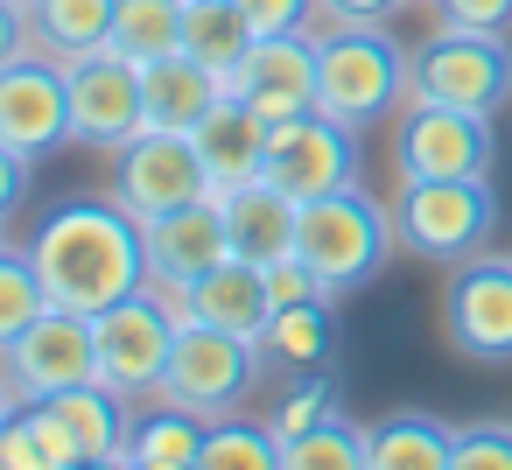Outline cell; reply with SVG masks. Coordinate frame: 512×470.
<instances>
[{
	"label": "cell",
	"instance_id": "19",
	"mask_svg": "<svg viewBox=\"0 0 512 470\" xmlns=\"http://www.w3.org/2000/svg\"><path fill=\"white\" fill-rule=\"evenodd\" d=\"M211 197L225 204V239H232V253H239V260L274 267V260H288V253H295L302 204H295V197H281L267 176H253V183H239V190H211Z\"/></svg>",
	"mask_w": 512,
	"mask_h": 470
},
{
	"label": "cell",
	"instance_id": "4",
	"mask_svg": "<svg viewBox=\"0 0 512 470\" xmlns=\"http://www.w3.org/2000/svg\"><path fill=\"white\" fill-rule=\"evenodd\" d=\"M407 99V50L386 29H316V106L344 127H372Z\"/></svg>",
	"mask_w": 512,
	"mask_h": 470
},
{
	"label": "cell",
	"instance_id": "43",
	"mask_svg": "<svg viewBox=\"0 0 512 470\" xmlns=\"http://www.w3.org/2000/svg\"><path fill=\"white\" fill-rule=\"evenodd\" d=\"M22 8H29V0H22Z\"/></svg>",
	"mask_w": 512,
	"mask_h": 470
},
{
	"label": "cell",
	"instance_id": "14",
	"mask_svg": "<svg viewBox=\"0 0 512 470\" xmlns=\"http://www.w3.org/2000/svg\"><path fill=\"white\" fill-rule=\"evenodd\" d=\"M0 141L22 148L29 162L71 141V85L57 57L29 50L15 64H0Z\"/></svg>",
	"mask_w": 512,
	"mask_h": 470
},
{
	"label": "cell",
	"instance_id": "22",
	"mask_svg": "<svg viewBox=\"0 0 512 470\" xmlns=\"http://www.w3.org/2000/svg\"><path fill=\"white\" fill-rule=\"evenodd\" d=\"M253 43H260V29L239 15V0H183V57H197L218 85H232V71L246 64Z\"/></svg>",
	"mask_w": 512,
	"mask_h": 470
},
{
	"label": "cell",
	"instance_id": "1",
	"mask_svg": "<svg viewBox=\"0 0 512 470\" xmlns=\"http://www.w3.org/2000/svg\"><path fill=\"white\" fill-rule=\"evenodd\" d=\"M29 260L43 274V295L57 309H78V316H99L113 302H127L134 288H148V246H141V218L113 197H78V204H57L36 239H29Z\"/></svg>",
	"mask_w": 512,
	"mask_h": 470
},
{
	"label": "cell",
	"instance_id": "11",
	"mask_svg": "<svg viewBox=\"0 0 512 470\" xmlns=\"http://www.w3.org/2000/svg\"><path fill=\"white\" fill-rule=\"evenodd\" d=\"M71 85V141L120 155L141 127H148V99H141V64L120 50H92L64 64Z\"/></svg>",
	"mask_w": 512,
	"mask_h": 470
},
{
	"label": "cell",
	"instance_id": "24",
	"mask_svg": "<svg viewBox=\"0 0 512 470\" xmlns=\"http://www.w3.org/2000/svg\"><path fill=\"white\" fill-rule=\"evenodd\" d=\"M113 8L120 0H29V43L57 64L92 57L113 36Z\"/></svg>",
	"mask_w": 512,
	"mask_h": 470
},
{
	"label": "cell",
	"instance_id": "36",
	"mask_svg": "<svg viewBox=\"0 0 512 470\" xmlns=\"http://www.w3.org/2000/svg\"><path fill=\"white\" fill-rule=\"evenodd\" d=\"M239 15L260 36H288V29H309L316 22V0H239Z\"/></svg>",
	"mask_w": 512,
	"mask_h": 470
},
{
	"label": "cell",
	"instance_id": "8",
	"mask_svg": "<svg viewBox=\"0 0 512 470\" xmlns=\"http://www.w3.org/2000/svg\"><path fill=\"white\" fill-rule=\"evenodd\" d=\"M281 197L309 204V197H330L344 183H358V127L330 120L323 106L295 113V120H274L267 127V169H260Z\"/></svg>",
	"mask_w": 512,
	"mask_h": 470
},
{
	"label": "cell",
	"instance_id": "34",
	"mask_svg": "<svg viewBox=\"0 0 512 470\" xmlns=\"http://www.w3.org/2000/svg\"><path fill=\"white\" fill-rule=\"evenodd\" d=\"M407 0H316V29H386Z\"/></svg>",
	"mask_w": 512,
	"mask_h": 470
},
{
	"label": "cell",
	"instance_id": "31",
	"mask_svg": "<svg viewBox=\"0 0 512 470\" xmlns=\"http://www.w3.org/2000/svg\"><path fill=\"white\" fill-rule=\"evenodd\" d=\"M449 470H512V421H463Z\"/></svg>",
	"mask_w": 512,
	"mask_h": 470
},
{
	"label": "cell",
	"instance_id": "3",
	"mask_svg": "<svg viewBox=\"0 0 512 470\" xmlns=\"http://www.w3.org/2000/svg\"><path fill=\"white\" fill-rule=\"evenodd\" d=\"M393 225H400V246L414 260L456 267V260H470V253L491 246V232H498V190H491V176H400Z\"/></svg>",
	"mask_w": 512,
	"mask_h": 470
},
{
	"label": "cell",
	"instance_id": "33",
	"mask_svg": "<svg viewBox=\"0 0 512 470\" xmlns=\"http://www.w3.org/2000/svg\"><path fill=\"white\" fill-rule=\"evenodd\" d=\"M323 414H337V407H330V379H323V372H302V386L281 400V414H274L267 428H274V435H302V428L323 421Z\"/></svg>",
	"mask_w": 512,
	"mask_h": 470
},
{
	"label": "cell",
	"instance_id": "5",
	"mask_svg": "<svg viewBox=\"0 0 512 470\" xmlns=\"http://www.w3.org/2000/svg\"><path fill=\"white\" fill-rule=\"evenodd\" d=\"M407 99L428 106H463V113H498L512 99V50L505 36H470V29H435L407 57Z\"/></svg>",
	"mask_w": 512,
	"mask_h": 470
},
{
	"label": "cell",
	"instance_id": "35",
	"mask_svg": "<svg viewBox=\"0 0 512 470\" xmlns=\"http://www.w3.org/2000/svg\"><path fill=\"white\" fill-rule=\"evenodd\" d=\"M442 29H470V36H498L512 22V0H435Z\"/></svg>",
	"mask_w": 512,
	"mask_h": 470
},
{
	"label": "cell",
	"instance_id": "27",
	"mask_svg": "<svg viewBox=\"0 0 512 470\" xmlns=\"http://www.w3.org/2000/svg\"><path fill=\"white\" fill-rule=\"evenodd\" d=\"M106 50L134 57V64H155V57L183 50V0H120Z\"/></svg>",
	"mask_w": 512,
	"mask_h": 470
},
{
	"label": "cell",
	"instance_id": "9",
	"mask_svg": "<svg viewBox=\"0 0 512 470\" xmlns=\"http://www.w3.org/2000/svg\"><path fill=\"white\" fill-rule=\"evenodd\" d=\"M442 330L449 351L470 365H505L512 358V253H470L449 274L442 295Z\"/></svg>",
	"mask_w": 512,
	"mask_h": 470
},
{
	"label": "cell",
	"instance_id": "21",
	"mask_svg": "<svg viewBox=\"0 0 512 470\" xmlns=\"http://www.w3.org/2000/svg\"><path fill=\"white\" fill-rule=\"evenodd\" d=\"M50 407L64 414V428H71V442H78V456H85V463H127V435H134V414H127V400H120L113 386L85 379V386L57 393Z\"/></svg>",
	"mask_w": 512,
	"mask_h": 470
},
{
	"label": "cell",
	"instance_id": "12",
	"mask_svg": "<svg viewBox=\"0 0 512 470\" xmlns=\"http://www.w3.org/2000/svg\"><path fill=\"white\" fill-rule=\"evenodd\" d=\"M393 162H400V176H491L498 141H491L484 113L407 99V113L393 127Z\"/></svg>",
	"mask_w": 512,
	"mask_h": 470
},
{
	"label": "cell",
	"instance_id": "2",
	"mask_svg": "<svg viewBox=\"0 0 512 470\" xmlns=\"http://www.w3.org/2000/svg\"><path fill=\"white\" fill-rule=\"evenodd\" d=\"M400 246V225H393V211L379 204V197H365L358 183H344V190H330V197H309L302 204V225H295V253L316 267V281H323V295L337 302V295H351V288H365L379 267H386V253Z\"/></svg>",
	"mask_w": 512,
	"mask_h": 470
},
{
	"label": "cell",
	"instance_id": "17",
	"mask_svg": "<svg viewBox=\"0 0 512 470\" xmlns=\"http://www.w3.org/2000/svg\"><path fill=\"white\" fill-rule=\"evenodd\" d=\"M141 246H148V288H183V281L211 274L218 260H232L225 204L218 197H197L183 211H162V218L141 225Z\"/></svg>",
	"mask_w": 512,
	"mask_h": 470
},
{
	"label": "cell",
	"instance_id": "13",
	"mask_svg": "<svg viewBox=\"0 0 512 470\" xmlns=\"http://www.w3.org/2000/svg\"><path fill=\"white\" fill-rule=\"evenodd\" d=\"M0 372H8V386H15L22 400H57V393L99 379V358H92V316L50 302L8 351H0Z\"/></svg>",
	"mask_w": 512,
	"mask_h": 470
},
{
	"label": "cell",
	"instance_id": "10",
	"mask_svg": "<svg viewBox=\"0 0 512 470\" xmlns=\"http://www.w3.org/2000/svg\"><path fill=\"white\" fill-rule=\"evenodd\" d=\"M113 197L148 225L162 211H183L197 197H211V176H204V155L190 134H169V127H141L120 155H113Z\"/></svg>",
	"mask_w": 512,
	"mask_h": 470
},
{
	"label": "cell",
	"instance_id": "41",
	"mask_svg": "<svg viewBox=\"0 0 512 470\" xmlns=\"http://www.w3.org/2000/svg\"><path fill=\"white\" fill-rule=\"evenodd\" d=\"M0 246H8V239H0Z\"/></svg>",
	"mask_w": 512,
	"mask_h": 470
},
{
	"label": "cell",
	"instance_id": "15",
	"mask_svg": "<svg viewBox=\"0 0 512 470\" xmlns=\"http://www.w3.org/2000/svg\"><path fill=\"white\" fill-rule=\"evenodd\" d=\"M162 295V309L176 316V323H211V330H232V337H267V323H274V295H267V267H253V260H218L211 274H197V281H183V288H155Z\"/></svg>",
	"mask_w": 512,
	"mask_h": 470
},
{
	"label": "cell",
	"instance_id": "6",
	"mask_svg": "<svg viewBox=\"0 0 512 470\" xmlns=\"http://www.w3.org/2000/svg\"><path fill=\"white\" fill-rule=\"evenodd\" d=\"M260 372H267V351L253 337H232V330H211V323H183L155 400H176V407H190L204 421H225L253 393Z\"/></svg>",
	"mask_w": 512,
	"mask_h": 470
},
{
	"label": "cell",
	"instance_id": "38",
	"mask_svg": "<svg viewBox=\"0 0 512 470\" xmlns=\"http://www.w3.org/2000/svg\"><path fill=\"white\" fill-rule=\"evenodd\" d=\"M0 470H43L36 435H29V421H22V414H8V421H0Z\"/></svg>",
	"mask_w": 512,
	"mask_h": 470
},
{
	"label": "cell",
	"instance_id": "16",
	"mask_svg": "<svg viewBox=\"0 0 512 470\" xmlns=\"http://www.w3.org/2000/svg\"><path fill=\"white\" fill-rule=\"evenodd\" d=\"M267 127L274 120H295L316 106V29H288V36H260L246 50V64L232 71V85Z\"/></svg>",
	"mask_w": 512,
	"mask_h": 470
},
{
	"label": "cell",
	"instance_id": "28",
	"mask_svg": "<svg viewBox=\"0 0 512 470\" xmlns=\"http://www.w3.org/2000/svg\"><path fill=\"white\" fill-rule=\"evenodd\" d=\"M281 463L288 470H372L365 463V428H351L337 414L309 421L302 435H281Z\"/></svg>",
	"mask_w": 512,
	"mask_h": 470
},
{
	"label": "cell",
	"instance_id": "26",
	"mask_svg": "<svg viewBox=\"0 0 512 470\" xmlns=\"http://www.w3.org/2000/svg\"><path fill=\"white\" fill-rule=\"evenodd\" d=\"M330 344H337V323H330V295L274 309V323H267V337H260L267 365H288V372H316V365L330 358Z\"/></svg>",
	"mask_w": 512,
	"mask_h": 470
},
{
	"label": "cell",
	"instance_id": "23",
	"mask_svg": "<svg viewBox=\"0 0 512 470\" xmlns=\"http://www.w3.org/2000/svg\"><path fill=\"white\" fill-rule=\"evenodd\" d=\"M204 435H211L204 414H190L176 400H155L127 435V463L134 470H204Z\"/></svg>",
	"mask_w": 512,
	"mask_h": 470
},
{
	"label": "cell",
	"instance_id": "20",
	"mask_svg": "<svg viewBox=\"0 0 512 470\" xmlns=\"http://www.w3.org/2000/svg\"><path fill=\"white\" fill-rule=\"evenodd\" d=\"M218 78L197 64V57H183V50H169V57H155V64H141V99H148V127H169V134H190L211 106H218Z\"/></svg>",
	"mask_w": 512,
	"mask_h": 470
},
{
	"label": "cell",
	"instance_id": "37",
	"mask_svg": "<svg viewBox=\"0 0 512 470\" xmlns=\"http://www.w3.org/2000/svg\"><path fill=\"white\" fill-rule=\"evenodd\" d=\"M22 197H29V155L0 141V225L22 211Z\"/></svg>",
	"mask_w": 512,
	"mask_h": 470
},
{
	"label": "cell",
	"instance_id": "40",
	"mask_svg": "<svg viewBox=\"0 0 512 470\" xmlns=\"http://www.w3.org/2000/svg\"><path fill=\"white\" fill-rule=\"evenodd\" d=\"M8 414H22V393L8 386V372H0V421H8Z\"/></svg>",
	"mask_w": 512,
	"mask_h": 470
},
{
	"label": "cell",
	"instance_id": "39",
	"mask_svg": "<svg viewBox=\"0 0 512 470\" xmlns=\"http://www.w3.org/2000/svg\"><path fill=\"white\" fill-rule=\"evenodd\" d=\"M29 50H36L29 43V8H22V0H0V64H15Z\"/></svg>",
	"mask_w": 512,
	"mask_h": 470
},
{
	"label": "cell",
	"instance_id": "30",
	"mask_svg": "<svg viewBox=\"0 0 512 470\" xmlns=\"http://www.w3.org/2000/svg\"><path fill=\"white\" fill-rule=\"evenodd\" d=\"M281 463V435L253 428V421H211L204 435V470H274Z\"/></svg>",
	"mask_w": 512,
	"mask_h": 470
},
{
	"label": "cell",
	"instance_id": "25",
	"mask_svg": "<svg viewBox=\"0 0 512 470\" xmlns=\"http://www.w3.org/2000/svg\"><path fill=\"white\" fill-rule=\"evenodd\" d=\"M456 428L435 414H393L379 428H365V463L372 470H449Z\"/></svg>",
	"mask_w": 512,
	"mask_h": 470
},
{
	"label": "cell",
	"instance_id": "18",
	"mask_svg": "<svg viewBox=\"0 0 512 470\" xmlns=\"http://www.w3.org/2000/svg\"><path fill=\"white\" fill-rule=\"evenodd\" d=\"M190 141H197V155H204L211 190H239V183H253V176L267 169V120H260L239 92H218V106L190 127Z\"/></svg>",
	"mask_w": 512,
	"mask_h": 470
},
{
	"label": "cell",
	"instance_id": "29",
	"mask_svg": "<svg viewBox=\"0 0 512 470\" xmlns=\"http://www.w3.org/2000/svg\"><path fill=\"white\" fill-rule=\"evenodd\" d=\"M43 309H50V295H43V274H36L29 246H22V253L0 246V351H8Z\"/></svg>",
	"mask_w": 512,
	"mask_h": 470
},
{
	"label": "cell",
	"instance_id": "42",
	"mask_svg": "<svg viewBox=\"0 0 512 470\" xmlns=\"http://www.w3.org/2000/svg\"><path fill=\"white\" fill-rule=\"evenodd\" d=\"M428 8H435V0H428Z\"/></svg>",
	"mask_w": 512,
	"mask_h": 470
},
{
	"label": "cell",
	"instance_id": "32",
	"mask_svg": "<svg viewBox=\"0 0 512 470\" xmlns=\"http://www.w3.org/2000/svg\"><path fill=\"white\" fill-rule=\"evenodd\" d=\"M22 421H29V435H36L43 470H78V463H85L78 442H71V428H64V414H57L50 400H22Z\"/></svg>",
	"mask_w": 512,
	"mask_h": 470
},
{
	"label": "cell",
	"instance_id": "7",
	"mask_svg": "<svg viewBox=\"0 0 512 470\" xmlns=\"http://www.w3.org/2000/svg\"><path fill=\"white\" fill-rule=\"evenodd\" d=\"M176 316L162 309L155 288H134L127 302L92 316V358H99V386H113L120 400H155L169 351H176Z\"/></svg>",
	"mask_w": 512,
	"mask_h": 470
}]
</instances>
